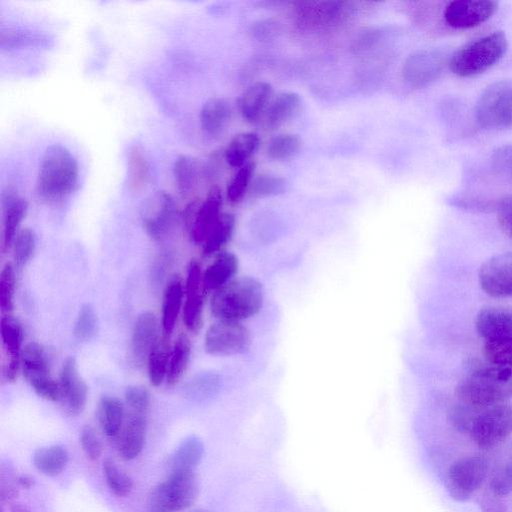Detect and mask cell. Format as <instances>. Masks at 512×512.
I'll use <instances>...</instances> for the list:
<instances>
[{
    "mask_svg": "<svg viewBox=\"0 0 512 512\" xmlns=\"http://www.w3.org/2000/svg\"><path fill=\"white\" fill-rule=\"evenodd\" d=\"M508 41L503 31H495L473 40L450 58V70L460 77L483 73L496 64L506 53Z\"/></svg>",
    "mask_w": 512,
    "mask_h": 512,
    "instance_id": "cell-4",
    "label": "cell"
},
{
    "mask_svg": "<svg viewBox=\"0 0 512 512\" xmlns=\"http://www.w3.org/2000/svg\"><path fill=\"white\" fill-rule=\"evenodd\" d=\"M478 410V407L461 402L451 409L449 413L450 422L459 432L469 433Z\"/></svg>",
    "mask_w": 512,
    "mask_h": 512,
    "instance_id": "cell-48",
    "label": "cell"
},
{
    "mask_svg": "<svg viewBox=\"0 0 512 512\" xmlns=\"http://www.w3.org/2000/svg\"><path fill=\"white\" fill-rule=\"evenodd\" d=\"M0 335L4 348L9 354L4 376L7 381L13 382L21 370V354L24 348L23 328L16 318L7 314L1 318Z\"/></svg>",
    "mask_w": 512,
    "mask_h": 512,
    "instance_id": "cell-20",
    "label": "cell"
},
{
    "mask_svg": "<svg viewBox=\"0 0 512 512\" xmlns=\"http://www.w3.org/2000/svg\"><path fill=\"white\" fill-rule=\"evenodd\" d=\"M103 474L110 491L116 496L124 497L132 490V479L112 459L103 461Z\"/></svg>",
    "mask_w": 512,
    "mask_h": 512,
    "instance_id": "cell-43",
    "label": "cell"
},
{
    "mask_svg": "<svg viewBox=\"0 0 512 512\" xmlns=\"http://www.w3.org/2000/svg\"><path fill=\"white\" fill-rule=\"evenodd\" d=\"M475 116L477 123L486 129L512 127V78L485 88L476 103Z\"/></svg>",
    "mask_w": 512,
    "mask_h": 512,
    "instance_id": "cell-6",
    "label": "cell"
},
{
    "mask_svg": "<svg viewBox=\"0 0 512 512\" xmlns=\"http://www.w3.org/2000/svg\"><path fill=\"white\" fill-rule=\"evenodd\" d=\"M492 168L502 179L512 182V143L498 147L492 154Z\"/></svg>",
    "mask_w": 512,
    "mask_h": 512,
    "instance_id": "cell-49",
    "label": "cell"
},
{
    "mask_svg": "<svg viewBox=\"0 0 512 512\" xmlns=\"http://www.w3.org/2000/svg\"><path fill=\"white\" fill-rule=\"evenodd\" d=\"M184 288L183 323L190 332H197L203 322L204 295L206 292L203 287V271L196 259L189 262Z\"/></svg>",
    "mask_w": 512,
    "mask_h": 512,
    "instance_id": "cell-14",
    "label": "cell"
},
{
    "mask_svg": "<svg viewBox=\"0 0 512 512\" xmlns=\"http://www.w3.org/2000/svg\"><path fill=\"white\" fill-rule=\"evenodd\" d=\"M143 227L154 241L164 240L177 220V207L172 196L157 191L146 199L141 209Z\"/></svg>",
    "mask_w": 512,
    "mask_h": 512,
    "instance_id": "cell-11",
    "label": "cell"
},
{
    "mask_svg": "<svg viewBox=\"0 0 512 512\" xmlns=\"http://www.w3.org/2000/svg\"><path fill=\"white\" fill-rule=\"evenodd\" d=\"M191 355V343L186 334H180L175 340L169 358L166 382L174 386L187 369Z\"/></svg>",
    "mask_w": 512,
    "mask_h": 512,
    "instance_id": "cell-35",
    "label": "cell"
},
{
    "mask_svg": "<svg viewBox=\"0 0 512 512\" xmlns=\"http://www.w3.org/2000/svg\"><path fill=\"white\" fill-rule=\"evenodd\" d=\"M252 337L241 322L217 320L207 329L204 337L205 351L214 356H232L247 352Z\"/></svg>",
    "mask_w": 512,
    "mask_h": 512,
    "instance_id": "cell-10",
    "label": "cell"
},
{
    "mask_svg": "<svg viewBox=\"0 0 512 512\" xmlns=\"http://www.w3.org/2000/svg\"><path fill=\"white\" fill-rule=\"evenodd\" d=\"M273 95L270 83L258 81L248 86L238 99V109L242 118L254 123L262 118Z\"/></svg>",
    "mask_w": 512,
    "mask_h": 512,
    "instance_id": "cell-24",
    "label": "cell"
},
{
    "mask_svg": "<svg viewBox=\"0 0 512 512\" xmlns=\"http://www.w3.org/2000/svg\"><path fill=\"white\" fill-rule=\"evenodd\" d=\"M99 425L105 435L116 436L122 429L124 420V405L116 397L104 396L97 407Z\"/></svg>",
    "mask_w": 512,
    "mask_h": 512,
    "instance_id": "cell-33",
    "label": "cell"
},
{
    "mask_svg": "<svg viewBox=\"0 0 512 512\" xmlns=\"http://www.w3.org/2000/svg\"><path fill=\"white\" fill-rule=\"evenodd\" d=\"M222 192L218 186H212L199 207L188 228L191 240L201 244L221 216Z\"/></svg>",
    "mask_w": 512,
    "mask_h": 512,
    "instance_id": "cell-19",
    "label": "cell"
},
{
    "mask_svg": "<svg viewBox=\"0 0 512 512\" xmlns=\"http://www.w3.org/2000/svg\"><path fill=\"white\" fill-rule=\"evenodd\" d=\"M52 44L53 40L49 35L36 31L4 28L0 33V46L6 50L22 47H49Z\"/></svg>",
    "mask_w": 512,
    "mask_h": 512,
    "instance_id": "cell-32",
    "label": "cell"
},
{
    "mask_svg": "<svg viewBox=\"0 0 512 512\" xmlns=\"http://www.w3.org/2000/svg\"><path fill=\"white\" fill-rule=\"evenodd\" d=\"M220 386V375L213 371H205L196 374L188 381L185 392L193 399H205L215 395Z\"/></svg>",
    "mask_w": 512,
    "mask_h": 512,
    "instance_id": "cell-40",
    "label": "cell"
},
{
    "mask_svg": "<svg viewBox=\"0 0 512 512\" xmlns=\"http://www.w3.org/2000/svg\"><path fill=\"white\" fill-rule=\"evenodd\" d=\"M97 331V314L90 303H85L79 309L73 329L74 336L79 341H88L96 335Z\"/></svg>",
    "mask_w": 512,
    "mask_h": 512,
    "instance_id": "cell-45",
    "label": "cell"
},
{
    "mask_svg": "<svg viewBox=\"0 0 512 512\" xmlns=\"http://www.w3.org/2000/svg\"><path fill=\"white\" fill-rule=\"evenodd\" d=\"M36 235L31 228L20 229L13 242V259L15 267H24L33 257L36 250Z\"/></svg>",
    "mask_w": 512,
    "mask_h": 512,
    "instance_id": "cell-44",
    "label": "cell"
},
{
    "mask_svg": "<svg viewBox=\"0 0 512 512\" xmlns=\"http://www.w3.org/2000/svg\"><path fill=\"white\" fill-rule=\"evenodd\" d=\"M239 268L237 256L229 251L216 254L203 271V287L206 293L215 292L234 279Z\"/></svg>",
    "mask_w": 512,
    "mask_h": 512,
    "instance_id": "cell-27",
    "label": "cell"
},
{
    "mask_svg": "<svg viewBox=\"0 0 512 512\" xmlns=\"http://www.w3.org/2000/svg\"><path fill=\"white\" fill-rule=\"evenodd\" d=\"M498 222L505 234L512 238V196L503 198L497 205Z\"/></svg>",
    "mask_w": 512,
    "mask_h": 512,
    "instance_id": "cell-54",
    "label": "cell"
},
{
    "mask_svg": "<svg viewBox=\"0 0 512 512\" xmlns=\"http://www.w3.org/2000/svg\"><path fill=\"white\" fill-rule=\"evenodd\" d=\"M288 188V182L281 176L261 174L253 178L249 194L253 198H266L283 194Z\"/></svg>",
    "mask_w": 512,
    "mask_h": 512,
    "instance_id": "cell-42",
    "label": "cell"
},
{
    "mask_svg": "<svg viewBox=\"0 0 512 512\" xmlns=\"http://www.w3.org/2000/svg\"><path fill=\"white\" fill-rule=\"evenodd\" d=\"M130 411L147 414L150 406V393L143 386H129L124 394Z\"/></svg>",
    "mask_w": 512,
    "mask_h": 512,
    "instance_id": "cell-51",
    "label": "cell"
},
{
    "mask_svg": "<svg viewBox=\"0 0 512 512\" xmlns=\"http://www.w3.org/2000/svg\"><path fill=\"white\" fill-rule=\"evenodd\" d=\"M69 454L62 445H51L37 449L33 454L35 468L46 476H56L66 467Z\"/></svg>",
    "mask_w": 512,
    "mask_h": 512,
    "instance_id": "cell-34",
    "label": "cell"
},
{
    "mask_svg": "<svg viewBox=\"0 0 512 512\" xmlns=\"http://www.w3.org/2000/svg\"><path fill=\"white\" fill-rule=\"evenodd\" d=\"M197 482L193 472H171L157 484L147 500L149 512H179L188 508L197 496Z\"/></svg>",
    "mask_w": 512,
    "mask_h": 512,
    "instance_id": "cell-5",
    "label": "cell"
},
{
    "mask_svg": "<svg viewBox=\"0 0 512 512\" xmlns=\"http://www.w3.org/2000/svg\"><path fill=\"white\" fill-rule=\"evenodd\" d=\"M160 325L153 312L145 311L138 315L134 322L131 336V353L135 363L142 365L159 343Z\"/></svg>",
    "mask_w": 512,
    "mask_h": 512,
    "instance_id": "cell-18",
    "label": "cell"
},
{
    "mask_svg": "<svg viewBox=\"0 0 512 512\" xmlns=\"http://www.w3.org/2000/svg\"><path fill=\"white\" fill-rule=\"evenodd\" d=\"M276 30L275 23H272L270 20L259 21L257 24L253 25L252 33L255 37L259 39H263L268 37Z\"/></svg>",
    "mask_w": 512,
    "mask_h": 512,
    "instance_id": "cell-56",
    "label": "cell"
},
{
    "mask_svg": "<svg viewBox=\"0 0 512 512\" xmlns=\"http://www.w3.org/2000/svg\"><path fill=\"white\" fill-rule=\"evenodd\" d=\"M204 446L196 436L185 438L171 457V472H193L201 461Z\"/></svg>",
    "mask_w": 512,
    "mask_h": 512,
    "instance_id": "cell-30",
    "label": "cell"
},
{
    "mask_svg": "<svg viewBox=\"0 0 512 512\" xmlns=\"http://www.w3.org/2000/svg\"><path fill=\"white\" fill-rule=\"evenodd\" d=\"M235 217L231 213H222L202 243L203 256L216 255L231 241L235 230Z\"/></svg>",
    "mask_w": 512,
    "mask_h": 512,
    "instance_id": "cell-31",
    "label": "cell"
},
{
    "mask_svg": "<svg viewBox=\"0 0 512 512\" xmlns=\"http://www.w3.org/2000/svg\"><path fill=\"white\" fill-rule=\"evenodd\" d=\"M254 172L255 163L252 161L237 170L230 180L226 190L227 200L231 204L239 203L246 193L249 192L251 182L254 178Z\"/></svg>",
    "mask_w": 512,
    "mask_h": 512,
    "instance_id": "cell-41",
    "label": "cell"
},
{
    "mask_svg": "<svg viewBox=\"0 0 512 512\" xmlns=\"http://www.w3.org/2000/svg\"><path fill=\"white\" fill-rule=\"evenodd\" d=\"M79 177L74 155L61 144L48 146L40 160L37 190L46 200H60L76 188Z\"/></svg>",
    "mask_w": 512,
    "mask_h": 512,
    "instance_id": "cell-3",
    "label": "cell"
},
{
    "mask_svg": "<svg viewBox=\"0 0 512 512\" xmlns=\"http://www.w3.org/2000/svg\"><path fill=\"white\" fill-rule=\"evenodd\" d=\"M260 140L256 133L242 132L235 135L224 150L226 163L239 169L250 162V158L258 149Z\"/></svg>",
    "mask_w": 512,
    "mask_h": 512,
    "instance_id": "cell-29",
    "label": "cell"
},
{
    "mask_svg": "<svg viewBox=\"0 0 512 512\" xmlns=\"http://www.w3.org/2000/svg\"><path fill=\"white\" fill-rule=\"evenodd\" d=\"M498 3L491 0H457L444 9L447 25L456 29H469L487 21L497 10Z\"/></svg>",
    "mask_w": 512,
    "mask_h": 512,
    "instance_id": "cell-15",
    "label": "cell"
},
{
    "mask_svg": "<svg viewBox=\"0 0 512 512\" xmlns=\"http://www.w3.org/2000/svg\"><path fill=\"white\" fill-rule=\"evenodd\" d=\"M479 506L482 512H507L506 506L497 496L490 490L485 492L479 501Z\"/></svg>",
    "mask_w": 512,
    "mask_h": 512,
    "instance_id": "cell-55",
    "label": "cell"
},
{
    "mask_svg": "<svg viewBox=\"0 0 512 512\" xmlns=\"http://www.w3.org/2000/svg\"><path fill=\"white\" fill-rule=\"evenodd\" d=\"M1 500L11 501L18 493L16 483H18V477H15L11 467L1 468Z\"/></svg>",
    "mask_w": 512,
    "mask_h": 512,
    "instance_id": "cell-53",
    "label": "cell"
},
{
    "mask_svg": "<svg viewBox=\"0 0 512 512\" xmlns=\"http://www.w3.org/2000/svg\"><path fill=\"white\" fill-rule=\"evenodd\" d=\"M59 385L62 399L70 415L76 416L83 412L87 403L88 387L79 374L74 357H68L62 364Z\"/></svg>",
    "mask_w": 512,
    "mask_h": 512,
    "instance_id": "cell-17",
    "label": "cell"
},
{
    "mask_svg": "<svg viewBox=\"0 0 512 512\" xmlns=\"http://www.w3.org/2000/svg\"><path fill=\"white\" fill-rule=\"evenodd\" d=\"M484 354L492 364L512 366V338L485 342Z\"/></svg>",
    "mask_w": 512,
    "mask_h": 512,
    "instance_id": "cell-47",
    "label": "cell"
},
{
    "mask_svg": "<svg viewBox=\"0 0 512 512\" xmlns=\"http://www.w3.org/2000/svg\"><path fill=\"white\" fill-rule=\"evenodd\" d=\"M302 148V139L297 134L282 133L268 143L266 153L270 159L283 161L297 155Z\"/></svg>",
    "mask_w": 512,
    "mask_h": 512,
    "instance_id": "cell-39",
    "label": "cell"
},
{
    "mask_svg": "<svg viewBox=\"0 0 512 512\" xmlns=\"http://www.w3.org/2000/svg\"><path fill=\"white\" fill-rule=\"evenodd\" d=\"M80 445L83 452L90 460H96L102 452L101 442L90 426H84L80 432Z\"/></svg>",
    "mask_w": 512,
    "mask_h": 512,
    "instance_id": "cell-52",
    "label": "cell"
},
{
    "mask_svg": "<svg viewBox=\"0 0 512 512\" xmlns=\"http://www.w3.org/2000/svg\"><path fill=\"white\" fill-rule=\"evenodd\" d=\"M487 471L488 461L481 455H467L454 461L446 479L450 497L458 502L469 500L483 483Z\"/></svg>",
    "mask_w": 512,
    "mask_h": 512,
    "instance_id": "cell-9",
    "label": "cell"
},
{
    "mask_svg": "<svg viewBox=\"0 0 512 512\" xmlns=\"http://www.w3.org/2000/svg\"><path fill=\"white\" fill-rule=\"evenodd\" d=\"M301 107V98L295 92H283L273 98L262 116L265 130L275 131L293 119Z\"/></svg>",
    "mask_w": 512,
    "mask_h": 512,
    "instance_id": "cell-25",
    "label": "cell"
},
{
    "mask_svg": "<svg viewBox=\"0 0 512 512\" xmlns=\"http://www.w3.org/2000/svg\"><path fill=\"white\" fill-rule=\"evenodd\" d=\"M150 165L142 150L134 146L127 154V178L130 190L138 192L145 188L150 180Z\"/></svg>",
    "mask_w": 512,
    "mask_h": 512,
    "instance_id": "cell-36",
    "label": "cell"
},
{
    "mask_svg": "<svg viewBox=\"0 0 512 512\" xmlns=\"http://www.w3.org/2000/svg\"><path fill=\"white\" fill-rule=\"evenodd\" d=\"M263 303L262 283L254 277L241 276L212 293L210 310L217 320L241 322L257 315Z\"/></svg>",
    "mask_w": 512,
    "mask_h": 512,
    "instance_id": "cell-1",
    "label": "cell"
},
{
    "mask_svg": "<svg viewBox=\"0 0 512 512\" xmlns=\"http://www.w3.org/2000/svg\"><path fill=\"white\" fill-rule=\"evenodd\" d=\"M28 210L27 201L14 190L7 188L1 195L2 247L9 250L18 234L19 226Z\"/></svg>",
    "mask_w": 512,
    "mask_h": 512,
    "instance_id": "cell-21",
    "label": "cell"
},
{
    "mask_svg": "<svg viewBox=\"0 0 512 512\" xmlns=\"http://www.w3.org/2000/svg\"><path fill=\"white\" fill-rule=\"evenodd\" d=\"M166 340L167 337L163 336L147 359L149 381L155 387L160 386L167 377L171 351L168 349Z\"/></svg>",
    "mask_w": 512,
    "mask_h": 512,
    "instance_id": "cell-38",
    "label": "cell"
},
{
    "mask_svg": "<svg viewBox=\"0 0 512 512\" xmlns=\"http://www.w3.org/2000/svg\"><path fill=\"white\" fill-rule=\"evenodd\" d=\"M460 402L485 408L512 398V366L492 364L478 368L455 390Z\"/></svg>",
    "mask_w": 512,
    "mask_h": 512,
    "instance_id": "cell-2",
    "label": "cell"
},
{
    "mask_svg": "<svg viewBox=\"0 0 512 512\" xmlns=\"http://www.w3.org/2000/svg\"><path fill=\"white\" fill-rule=\"evenodd\" d=\"M479 283L490 296H512V251L486 260L480 268Z\"/></svg>",
    "mask_w": 512,
    "mask_h": 512,
    "instance_id": "cell-16",
    "label": "cell"
},
{
    "mask_svg": "<svg viewBox=\"0 0 512 512\" xmlns=\"http://www.w3.org/2000/svg\"><path fill=\"white\" fill-rule=\"evenodd\" d=\"M11 512H31L25 505L14 504L11 506Z\"/></svg>",
    "mask_w": 512,
    "mask_h": 512,
    "instance_id": "cell-58",
    "label": "cell"
},
{
    "mask_svg": "<svg viewBox=\"0 0 512 512\" xmlns=\"http://www.w3.org/2000/svg\"><path fill=\"white\" fill-rule=\"evenodd\" d=\"M489 490L497 496H505L512 492V464L507 463L496 469L490 479Z\"/></svg>",
    "mask_w": 512,
    "mask_h": 512,
    "instance_id": "cell-50",
    "label": "cell"
},
{
    "mask_svg": "<svg viewBox=\"0 0 512 512\" xmlns=\"http://www.w3.org/2000/svg\"><path fill=\"white\" fill-rule=\"evenodd\" d=\"M18 485L29 489L34 485V479L29 475H21L18 477Z\"/></svg>",
    "mask_w": 512,
    "mask_h": 512,
    "instance_id": "cell-57",
    "label": "cell"
},
{
    "mask_svg": "<svg viewBox=\"0 0 512 512\" xmlns=\"http://www.w3.org/2000/svg\"><path fill=\"white\" fill-rule=\"evenodd\" d=\"M147 414L130 411L118 440V453L124 460L136 458L142 451L147 431Z\"/></svg>",
    "mask_w": 512,
    "mask_h": 512,
    "instance_id": "cell-23",
    "label": "cell"
},
{
    "mask_svg": "<svg viewBox=\"0 0 512 512\" xmlns=\"http://www.w3.org/2000/svg\"><path fill=\"white\" fill-rule=\"evenodd\" d=\"M446 59L442 51L435 48L419 49L404 61L402 76L414 88H423L437 80L444 70Z\"/></svg>",
    "mask_w": 512,
    "mask_h": 512,
    "instance_id": "cell-13",
    "label": "cell"
},
{
    "mask_svg": "<svg viewBox=\"0 0 512 512\" xmlns=\"http://www.w3.org/2000/svg\"><path fill=\"white\" fill-rule=\"evenodd\" d=\"M173 174L179 192L190 194L197 186L200 177V165L197 159L180 155L174 162Z\"/></svg>",
    "mask_w": 512,
    "mask_h": 512,
    "instance_id": "cell-37",
    "label": "cell"
},
{
    "mask_svg": "<svg viewBox=\"0 0 512 512\" xmlns=\"http://www.w3.org/2000/svg\"><path fill=\"white\" fill-rule=\"evenodd\" d=\"M21 370L39 397L52 402L62 399L59 382L50 375L47 354L40 343L32 341L24 346L21 354Z\"/></svg>",
    "mask_w": 512,
    "mask_h": 512,
    "instance_id": "cell-8",
    "label": "cell"
},
{
    "mask_svg": "<svg viewBox=\"0 0 512 512\" xmlns=\"http://www.w3.org/2000/svg\"><path fill=\"white\" fill-rule=\"evenodd\" d=\"M352 12L343 1H305L296 3L297 24L305 29H326L343 22Z\"/></svg>",
    "mask_w": 512,
    "mask_h": 512,
    "instance_id": "cell-12",
    "label": "cell"
},
{
    "mask_svg": "<svg viewBox=\"0 0 512 512\" xmlns=\"http://www.w3.org/2000/svg\"><path fill=\"white\" fill-rule=\"evenodd\" d=\"M232 117L230 102L221 97L209 98L201 107L199 119L202 129L216 136L223 132Z\"/></svg>",
    "mask_w": 512,
    "mask_h": 512,
    "instance_id": "cell-28",
    "label": "cell"
},
{
    "mask_svg": "<svg viewBox=\"0 0 512 512\" xmlns=\"http://www.w3.org/2000/svg\"><path fill=\"white\" fill-rule=\"evenodd\" d=\"M185 288L179 275L169 278L162 297L161 328L163 336L168 337L174 330L178 316L183 308Z\"/></svg>",
    "mask_w": 512,
    "mask_h": 512,
    "instance_id": "cell-26",
    "label": "cell"
},
{
    "mask_svg": "<svg viewBox=\"0 0 512 512\" xmlns=\"http://www.w3.org/2000/svg\"><path fill=\"white\" fill-rule=\"evenodd\" d=\"M15 287V266L6 263L0 273V307L4 313L9 314L14 308Z\"/></svg>",
    "mask_w": 512,
    "mask_h": 512,
    "instance_id": "cell-46",
    "label": "cell"
},
{
    "mask_svg": "<svg viewBox=\"0 0 512 512\" xmlns=\"http://www.w3.org/2000/svg\"><path fill=\"white\" fill-rule=\"evenodd\" d=\"M512 433V404L501 403L479 408L470 429L473 442L481 449H490Z\"/></svg>",
    "mask_w": 512,
    "mask_h": 512,
    "instance_id": "cell-7",
    "label": "cell"
},
{
    "mask_svg": "<svg viewBox=\"0 0 512 512\" xmlns=\"http://www.w3.org/2000/svg\"><path fill=\"white\" fill-rule=\"evenodd\" d=\"M475 326L485 342L512 338V308L482 309L476 317Z\"/></svg>",
    "mask_w": 512,
    "mask_h": 512,
    "instance_id": "cell-22",
    "label": "cell"
}]
</instances>
